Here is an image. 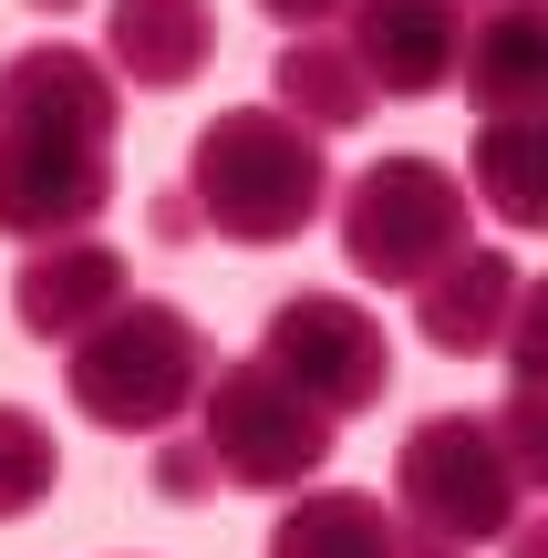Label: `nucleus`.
Here are the masks:
<instances>
[{
  "instance_id": "obj_7",
  "label": "nucleus",
  "mask_w": 548,
  "mask_h": 558,
  "mask_svg": "<svg viewBox=\"0 0 548 558\" xmlns=\"http://www.w3.org/2000/svg\"><path fill=\"white\" fill-rule=\"evenodd\" d=\"M124 197L114 145L83 135H41V124H0V239L41 248V239H94V218Z\"/></svg>"
},
{
  "instance_id": "obj_18",
  "label": "nucleus",
  "mask_w": 548,
  "mask_h": 558,
  "mask_svg": "<svg viewBox=\"0 0 548 558\" xmlns=\"http://www.w3.org/2000/svg\"><path fill=\"white\" fill-rule=\"evenodd\" d=\"M156 486H166V497H207L218 476H207V456H197V445H166V456H156Z\"/></svg>"
},
{
  "instance_id": "obj_9",
  "label": "nucleus",
  "mask_w": 548,
  "mask_h": 558,
  "mask_svg": "<svg viewBox=\"0 0 548 558\" xmlns=\"http://www.w3.org/2000/svg\"><path fill=\"white\" fill-rule=\"evenodd\" d=\"M0 124H41V135H83L114 145L124 135V83L73 41H21L0 62Z\"/></svg>"
},
{
  "instance_id": "obj_2",
  "label": "nucleus",
  "mask_w": 548,
  "mask_h": 558,
  "mask_svg": "<svg viewBox=\"0 0 548 558\" xmlns=\"http://www.w3.org/2000/svg\"><path fill=\"white\" fill-rule=\"evenodd\" d=\"M207 373H218V341H207L176 300H145V290H124L114 311L62 352V393H73V414L103 424V435H166V424L207 393Z\"/></svg>"
},
{
  "instance_id": "obj_3",
  "label": "nucleus",
  "mask_w": 548,
  "mask_h": 558,
  "mask_svg": "<svg viewBox=\"0 0 548 558\" xmlns=\"http://www.w3.org/2000/svg\"><path fill=\"white\" fill-rule=\"evenodd\" d=\"M528 507V465L508 456L497 414H425L393 445V518H404L414 558H466L508 538Z\"/></svg>"
},
{
  "instance_id": "obj_6",
  "label": "nucleus",
  "mask_w": 548,
  "mask_h": 558,
  "mask_svg": "<svg viewBox=\"0 0 548 558\" xmlns=\"http://www.w3.org/2000/svg\"><path fill=\"white\" fill-rule=\"evenodd\" d=\"M259 362H269L301 403H321L331 424L373 414V403L393 393V341H383V320H373L352 290H301V300H280V311L259 320Z\"/></svg>"
},
{
  "instance_id": "obj_15",
  "label": "nucleus",
  "mask_w": 548,
  "mask_h": 558,
  "mask_svg": "<svg viewBox=\"0 0 548 558\" xmlns=\"http://www.w3.org/2000/svg\"><path fill=\"white\" fill-rule=\"evenodd\" d=\"M269 104H280L290 124H310V135H352V124L373 114V83L352 73V52L331 32H290L280 62H269Z\"/></svg>"
},
{
  "instance_id": "obj_20",
  "label": "nucleus",
  "mask_w": 548,
  "mask_h": 558,
  "mask_svg": "<svg viewBox=\"0 0 548 558\" xmlns=\"http://www.w3.org/2000/svg\"><path fill=\"white\" fill-rule=\"evenodd\" d=\"M156 239H197V207H186V186H166V197H156Z\"/></svg>"
},
{
  "instance_id": "obj_11",
  "label": "nucleus",
  "mask_w": 548,
  "mask_h": 558,
  "mask_svg": "<svg viewBox=\"0 0 548 558\" xmlns=\"http://www.w3.org/2000/svg\"><path fill=\"white\" fill-rule=\"evenodd\" d=\"M517 300H528V269H517L508 248H455L435 279H414V331H425L435 352L476 362V352H497V341H508Z\"/></svg>"
},
{
  "instance_id": "obj_13",
  "label": "nucleus",
  "mask_w": 548,
  "mask_h": 558,
  "mask_svg": "<svg viewBox=\"0 0 548 558\" xmlns=\"http://www.w3.org/2000/svg\"><path fill=\"white\" fill-rule=\"evenodd\" d=\"M218 62V11L207 0H114L103 21V73L135 94H186Z\"/></svg>"
},
{
  "instance_id": "obj_4",
  "label": "nucleus",
  "mask_w": 548,
  "mask_h": 558,
  "mask_svg": "<svg viewBox=\"0 0 548 558\" xmlns=\"http://www.w3.org/2000/svg\"><path fill=\"white\" fill-rule=\"evenodd\" d=\"M466 177L435 156H373L352 186H331V228H342L352 279H383V290H414L466 248Z\"/></svg>"
},
{
  "instance_id": "obj_21",
  "label": "nucleus",
  "mask_w": 548,
  "mask_h": 558,
  "mask_svg": "<svg viewBox=\"0 0 548 558\" xmlns=\"http://www.w3.org/2000/svg\"><path fill=\"white\" fill-rule=\"evenodd\" d=\"M21 11H41V21H73V11H83V0H21Z\"/></svg>"
},
{
  "instance_id": "obj_1",
  "label": "nucleus",
  "mask_w": 548,
  "mask_h": 558,
  "mask_svg": "<svg viewBox=\"0 0 548 558\" xmlns=\"http://www.w3.org/2000/svg\"><path fill=\"white\" fill-rule=\"evenodd\" d=\"M186 207L228 248H290L331 218V135L290 124L280 104H228L186 145Z\"/></svg>"
},
{
  "instance_id": "obj_12",
  "label": "nucleus",
  "mask_w": 548,
  "mask_h": 558,
  "mask_svg": "<svg viewBox=\"0 0 548 558\" xmlns=\"http://www.w3.org/2000/svg\"><path fill=\"white\" fill-rule=\"evenodd\" d=\"M476 114H538L548 94V0H487L466 21V52H455V83Z\"/></svg>"
},
{
  "instance_id": "obj_16",
  "label": "nucleus",
  "mask_w": 548,
  "mask_h": 558,
  "mask_svg": "<svg viewBox=\"0 0 548 558\" xmlns=\"http://www.w3.org/2000/svg\"><path fill=\"white\" fill-rule=\"evenodd\" d=\"M476 207L497 228H538L548 218V135H538V114H487L476 124Z\"/></svg>"
},
{
  "instance_id": "obj_8",
  "label": "nucleus",
  "mask_w": 548,
  "mask_h": 558,
  "mask_svg": "<svg viewBox=\"0 0 548 558\" xmlns=\"http://www.w3.org/2000/svg\"><path fill=\"white\" fill-rule=\"evenodd\" d=\"M352 32H342V52H352V73L373 83V104H425V94H446L455 83V52H466V0H352Z\"/></svg>"
},
{
  "instance_id": "obj_10",
  "label": "nucleus",
  "mask_w": 548,
  "mask_h": 558,
  "mask_svg": "<svg viewBox=\"0 0 548 558\" xmlns=\"http://www.w3.org/2000/svg\"><path fill=\"white\" fill-rule=\"evenodd\" d=\"M124 290H135L124 248H103V239H41L32 259L11 269V320H21L32 341H52V352H73V341L94 331Z\"/></svg>"
},
{
  "instance_id": "obj_5",
  "label": "nucleus",
  "mask_w": 548,
  "mask_h": 558,
  "mask_svg": "<svg viewBox=\"0 0 548 558\" xmlns=\"http://www.w3.org/2000/svg\"><path fill=\"white\" fill-rule=\"evenodd\" d=\"M331 435H342V424H331L321 403H301L259 352L218 362L207 393H197V456H207V476L239 486V497H290V486H310L331 465Z\"/></svg>"
},
{
  "instance_id": "obj_17",
  "label": "nucleus",
  "mask_w": 548,
  "mask_h": 558,
  "mask_svg": "<svg viewBox=\"0 0 548 558\" xmlns=\"http://www.w3.org/2000/svg\"><path fill=\"white\" fill-rule=\"evenodd\" d=\"M62 486V445L41 414H21V403H0V518H32V507H52Z\"/></svg>"
},
{
  "instance_id": "obj_19",
  "label": "nucleus",
  "mask_w": 548,
  "mask_h": 558,
  "mask_svg": "<svg viewBox=\"0 0 548 558\" xmlns=\"http://www.w3.org/2000/svg\"><path fill=\"white\" fill-rule=\"evenodd\" d=\"M269 21H280V32H321V21H342L352 0H259Z\"/></svg>"
},
{
  "instance_id": "obj_22",
  "label": "nucleus",
  "mask_w": 548,
  "mask_h": 558,
  "mask_svg": "<svg viewBox=\"0 0 548 558\" xmlns=\"http://www.w3.org/2000/svg\"><path fill=\"white\" fill-rule=\"evenodd\" d=\"M508 558H538V527H508Z\"/></svg>"
},
{
  "instance_id": "obj_14",
  "label": "nucleus",
  "mask_w": 548,
  "mask_h": 558,
  "mask_svg": "<svg viewBox=\"0 0 548 558\" xmlns=\"http://www.w3.org/2000/svg\"><path fill=\"white\" fill-rule=\"evenodd\" d=\"M269 558H414V538L363 486H290L280 527H269Z\"/></svg>"
}]
</instances>
